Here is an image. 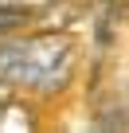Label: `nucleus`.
Wrapping results in <instances>:
<instances>
[{
    "mask_svg": "<svg viewBox=\"0 0 129 133\" xmlns=\"http://www.w3.org/2000/svg\"><path fill=\"white\" fill-rule=\"evenodd\" d=\"M74 71V43L67 35H24L0 43V78L28 90H59Z\"/></svg>",
    "mask_w": 129,
    "mask_h": 133,
    "instance_id": "obj_1",
    "label": "nucleus"
}]
</instances>
